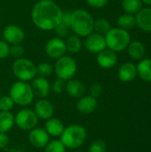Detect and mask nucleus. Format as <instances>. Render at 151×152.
<instances>
[{
    "label": "nucleus",
    "mask_w": 151,
    "mask_h": 152,
    "mask_svg": "<svg viewBox=\"0 0 151 152\" xmlns=\"http://www.w3.org/2000/svg\"><path fill=\"white\" fill-rule=\"evenodd\" d=\"M62 10L52 0H40L35 4L31 12L33 23L44 31L54 30L61 22Z\"/></svg>",
    "instance_id": "1"
},
{
    "label": "nucleus",
    "mask_w": 151,
    "mask_h": 152,
    "mask_svg": "<svg viewBox=\"0 0 151 152\" xmlns=\"http://www.w3.org/2000/svg\"><path fill=\"white\" fill-rule=\"evenodd\" d=\"M94 20L85 10L78 9L71 14L70 28L78 37H87L93 31Z\"/></svg>",
    "instance_id": "2"
},
{
    "label": "nucleus",
    "mask_w": 151,
    "mask_h": 152,
    "mask_svg": "<svg viewBox=\"0 0 151 152\" xmlns=\"http://www.w3.org/2000/svg\"><path fill=\"white\" fill-rule=\"evenodd\" d=\"M60 137L61 142L66 149L77 150L85 143L87 137V132L84 126L73 124L65 127Z\"/></svg>",
    "instance_id": "3"
},
{
    "label": "nucleus",
    "mask_w": 151,
    "mask_h": 152,
    "mask_svg": "<svg viewBox=\"0 0 151 152\" xmlns=\"http://www.w3.org/2000/svg\"><path fill=\"white\" fill-rule=\"evenodd\" d=\"M9 96L12 99L14 104L25 107L33 102L35 95L30 85L27 82L19 80L11 86Z\"/></svg>",
    "instance_id": "4"
},
{
    "label": "nucleus",
    "mask_w": 151,
    "mask_h": 152,
    "mask_svg": "<svg viewBox=\"0 0 151 152\" xmlns=\"http://www.w3.org/2000/svg\"><path fill=\"white\" fill-rule=\"evenodd\" d=\"M104 37L107 47L116 53L121 52L127 48L129 43L131 42L129 32L120 28H110Z\"/></svg>",
    "instance_id": "5"
},
{
    "label": "nucleus",
    "mask_w": 151,
    "mask_h": 152,
    "mask_svg": "<svg viewBox=\"0 0 151 152\" xmlns=\"http://www.w3.org/2000/svg\"><path fill=\"white\" fill-rule=\"evenodd\" d=\"M12 73L20 81L33 80L36 76V66L28 59L19 58L12 63Z\"/></svg>",
    "instance_id": "6"
},
{
    "label": "nucleus",
    "mask_w": 151,
    "mask_h": 152,
    "mask_svg": "<svg viewBox=\"0 0 151 152\" xmlns=\"http://www.w3.org/2000/svg\"><path fill=\"white\" fill-rule=\"evenodd\" d=\"M53 69L58 78L64 81H69L76 75L77 66L76 61L72 57L63 55L57 59Z\"/></svg>",
    "instance_id": "7"
},
{
    "label": "nucleus",
    "mask_w": 151,
    "mask_h": 152,
    "mask_svg": "<svg viewBox=\"0 0 151 152\" xmlns=\"http://www.w3.org/2000/svg\"><path fill=\"white\" fill-rule=\"evenodd\" d=\"M16 126L24 131H30L35 128L38 123V118L35 111L29 109H22L17 112L14 117Z\"/></svg>",
    "instance_id": "8"
},
{
    "label": "nucleus",
    "mask_w": 151,
    "mask_h": 152,
    "mask_svg": "<svg viewBox=\"0 0 151 152\" xmlns=\"http://www.w3.org/2000/svg\"><path fill=\"white\" fill-rule=\"evenodd\" d=\"M66 52L65 41L61 37H53L45 45V53L52 59H58L65 55Z\"/></svg>",
    "instance_id": "9"
},
{
    "label": "nucleus",
    "mask_w": 151,
    "mask_h": 152,
    "mask_svg": "<svg viewBox=\"0 0 151 152\" xmlns=\"http://www.w3.org/2000/svg\"><path fill=\"white\" fill-rule=\"evenodd\" d=\"M29 143L36 149H44L50 142V135L44 128L35 127L28 134Z\"/></svg>",
    "instance_id": "10"
},
{
    "label": "nucleus",
    "mask_w": 151,
    "mask_h": 152,
    "mask_svg": "<svg viewBox=\"0 0 151 152\" xmlns=\"http://www.w3.org/2000/svg\"><path fill=\"white\" fill-rule=\"evenodd\" d=\"M85 46L87 51L93 53H99L102 50L106 49L105 37L99 33H91L86 37L85 41Z\"/></svg>",
    "instance_id": "11"
},
{
    "label": "nucleus",
    "mask_w": 151,
    "mask_h": 152,
    "mask_svg": "<svg viewBox=\"0 0 151 152\" xmlns=\"http://www.w3.org/2000/svg\"><path fill=\"white\" fill-rule=\"evenodd\" d=\"M4 41L9 45H20L25 37L22 28L17 25H9L3 31Z\"/></svg>",
    "instance_id": "12"
},
{
    "label": "nucleus",
    "mask_w": 151,
    "mask_h": 152,
    "mask_svg": "<svg viewBox=\"0 0 151 152\" xmlns=\"http://www.w3.org/2000/svg\"><path fill=\"white\" fill-rule=\"evenodd\" d=\"M34 111L38 118L42 120H47L53 118L54 113V107L53 103L45 98L40 99L35 104Z\"/></svg>",
    "instance_id": "13"
},
{
    "label": "nucleus",
    "mask_w": 151,
    "mask_h": 152,
    "mask_svg": "<svg viewBox=\"0 0 151 152\" xmlns=\"http://www.w3.org/2000/svg\"><path fill=\"white\" fill-rule=\"evenodd\" d=\"M34 95L40 99L46 98L51 92V85L45 77H35L31 85Z\"/></svg>",
    "instance_id": "14"
},
{
    "label": "nucleus",
    "mask_w": 151,
    "mask_h": 152,
    "mask_svg": "<svg viewBox=\"0 0 151 152\" xmlns=\"http://www.w3.org/2000/svg\"><path fill=\"white\" fill-rule=\"evenodd\" d=\"M97 106H98L97 99L90 95L82 96L78 98V101L77 102L76 104L77 110L81 114H85V115L94 112L95 110L97 109Z\"/></svg>",
    "instance_id": "15"
},
{
    "label": "nucleus",
    "mask_w": 151,
    "mask_h": 152,
    "mask_svg": "<svg viewBox=\"0 0 151 152\" xmlns=\"http://www.w3.org/2000/svg\"><path fill=\"white\" fill-rule=\"evenodd\" d=\"M97 62L103 69L113 68L117 62V53L110 49H104L98 53Z\"/></svg>",
    "instance_id": "16"
},
{
    "label": "nucleus",
    "mask_w": 151,
    "mask_h": 152,
    "mask_svg": "<svg viewBox=\"0 0 151 152\" xmlns=\"http://www.w3.org/2000/svg\"><path fill=\"white\" fill-rule=\"evenodd\" d=\"M136 25L143 31L151 32V8H142L135 15Z\"/></svg>",
    "instance_id": "17"
},
{
    "label": "nucleus",
    "mask_w": 151,
    "mask_h": 152,
    "mask_svg": "<svg viewBox=\"0 0 151 152\" xmlns=\"http://www.w3.org/2000/svg\"><path fill=\"white\" fill-rule=\"evenodd\" d=\"M117 75L122 82H131L137 76V68L132 62H125L120 66Z\"/></svg>",
    "instance_id": "18"
},
{
    "label": "nucleus",
    "mask_w": 151,
    "mask_h": 152,
    "mask_svg": "<svg viewBox=\"0 0 151 152\" xmlns=\"http://www.w3.org/2000/svg\"><path fill=\"white\" fill-rule=\"evenodd\" d=\"M64 128H65V126L63 122L57 118H51L47 119L44 125L45 131L48 133L50 136H53V137L61 136Z\"/></svg>",
    "instance_id": "19"
},
{
    "label": "nucleus",
    "mask_w": 151,
    "mask_h": 152,
    "mask_svg": "<svg viewBox=\"0 0 151 152\" xmlns=\"http://www.w3.org/2000/svg\"><path fill=\"white\" fill-rule=\"evenodd\" d=\"M67 94L73 98H80L84 96L85 93V85L77 79H70L68 81L65 86Z\"/></svg>",
    "instance_id": "20"
},
{
    "label": "nucleus",
    "mask_w": 151,
    "mask_h": 152,
    "mask_svg": "<svg viewBox=\"0 0 151 152\" xmlns=\"http://www.w3.org/2000/svg\"><path fill=\"white\" fill-rule=\"evenodd\" d=\"M129 56L133 60H142L145 55V46L141 41L130 42L127 46Z\"/></svg>",
    "instance_id": "21"
},
{
    "label": "nucleus",
    "mask_w": 151,
    "mask_h": 152,
    "mask_svg": "<svg viewBox=\"0 0 151 152\" xmlns=\"http://www.w3.org/2000/svg\"><path fill=\"white\" fill-rule=\"evenodd\" d=\"M136 68L137 74L142 80L146 82H151V59L142 60Z\"/></svg>",
    "instance_id": "22"
},
{
    "label": "nucleus",
    "mask_w": 151,
    "mask_h": 152,
    "mask_svg": "<svg viewBox=\"0 0 151 152\" xmlns=\"http://www.w3.org/2000/svg\"><path fill=\"white\" fill-rule=\"evenodd\" d=\"M14 124V116L10 111H0V133H7Z\"/></svg>",
    "instance_id": "23"
},
{
    "label": "nucleus",
    "mask_w": 151,
    "mask_h": 152,
    "mask_svg": "<svg viewBox=\"0 0 151 152\" xmlns=\"http://www.w3.org/2000/svg\"><path fill=\"white\" fill-rule=\"evenodd\" d=\"M117 24L120 28H123L126 31L133 29L136 26V19L133 14L125 13L117 19Z\"/></svg>",
    "instance_id": "24"
},
{
    "label": "nucleus",
    "mask_w": 151,
    "mask_h": 152,
    "mask_svg": "<svg viewBox=\"0 0 151 152\" xmlns=\"http://www.w3.org/2000/svg\"><path fill=\"white\" fill-rule=\"evenodd\" d=\"M65 44H66L67 51H69L71 53H78L82 47V41L79 38V37L77 36L76 34L69 35L65 41Z\"/></svg>",
    "instance_id": "25"
},
{
    "label": "nucleus",
    "mask_w": 151,
    "mask_h": 152,
    "mask_svg": "<svg viewBox=\"0 0 151 152\" xmlns=\"http://www.w3.org/2000/svg\"><path fill=\"white\" fill-rule=\"evenodd\" d=\"M142 0H122V7L126 13L136 14L142 8Z\"/></svg>",
    "instance_id": "26"
},
{
    "label": "nucleus",
    "mask_w": 151,
    "mask_h": 152,
    "mask_svg": "<svg viewBox=\"0 0 151 152\" xmlns=\"http://www.w3.org/2000/svg\"><path fill=\"white\" fill-rule=\"evenodd\" d=\"M110 28H111L110 23L109 22L108 20H106L104 18H100L96 20H94L93 29L96 31V33L105 36L109 31Z\"/></svg>",
    "instance_id": "27"
},
{
    "label": "nucleus",
    "mask_w": 151,
    "mask_h": 152,
    "mask_svg": "<svg viewBox=\"0 0 151 152\" xmlns=\"http://www.w3.org/2000/svg\"><path fill=\"white\" fill-rule=\"evenodd\" d=\"M44 152H66V148L61 140H52L44 148Z\"/></svg>",
    "instance_id": "28"
},
{
    "label": "nucleus",
    "mask_w": 151,
    "mask_h": 152,
    "mask_svg": "<svg viewBox=\"0 0 151 152\" xmlns=\"http://www.w3.org/2000/svg\"><path fill=\"white\" fill-rule=\"evenodd\" d=\"M53 71V67L48 62H42L36 66V74L42 77H47L52 75Z\"/></svg>",
    "instance_id": "29"
},
{
    "label": "nucleus",
    "mask_w": 151,
    "mask_h": 152,
    "mask_svg": "<svg viewBox=\"0 0 151 152\" xmlns=\"http://www.w3.org/2000/svg\"><path fill=\"white\" fill-rule=\"evenodd\" d=\"M14 102L10 96L5 95L0 97V111H10L12 110Z\"/></svg>",
    "instance_id": "30"
},
{
    "label": "nucleus",
    "mask_w": 151,
    "mask_h": 152,
    "mask_svg": "<svg viewBox=\"0 0 151 152\" xmlns=\"http://www.w3.org/2000/svg\"><path fill=\"white\" fill-rule=\"evenodd\" d=\"M107 145L102 140H96L89 146L88 152H106Z\"/></svg>",
    "instance_id": "31"
},
{
    "label": "nucleus",
    "mask_w": 151,
    "mask_h": 152,
    "mask_svg": "<svg viewBox=\"0 0 151 152\" xmlns=\"http://www.w3.org/2000/svg\"><path fill=\"white\" fill-rule=\"evenodd\" d=\"M65 86H66L65 81L61 78H57L53 82L51 86V90L54 94H61L65 90Z\"/></svg>",
    "instance_id": "32"
},
{
    "label": "nucleus",
    "mask_w": 151,
    "mask_h": 152,
    "mask_svg": "<svg viewBox=\"0 0 151 152\" xmlns=\"http://www.w3.org/2000/svg\"><path fill=\"white\" fill-rule=\"evenodd\" d=\"M23 53H24V48L21 45H12L10 47L9 54L12 55L15 59L21 58Z\"/></svg>",
    "instance_id": "33"
},
{
    "label": "nucleus",
    "mask_w": 151,
    "mask_h": 152,
    "mask_svg": "<svg viewBox=\"0 0 151 152\" xmlns=\"http://www.w3.org/2000/svg\"><path fill=\"white\" fill-rule=\"evenodd\" d=\"M102 93V87L99 83H94L90 86L89 89V95L94 98H98L99 96H101Z\"/></svg>",
    "instance_id": "34"
},
{
    "label": "nucleus",
    "mask_w": 151,
    "mask_h": 152,
    "mask_svg": "<svg viewBox=\"0 0 151 152\" xmlns=\"http://www.w3.org/2000/svg\"><path fill=\"white\" fill-rule=\"evenodd\" d=\"M69 28H69V27L63 25L62 23H60V24L54 28V31H55V33L61 38V37H68V36H69Z\"/></svg>",
    "instance_id": "35"
},
{
    "label": "nucleus",
    "mask_w": 151,
    "mask_h": 152,
    "mask_svg": "<svg viewBox=\"0 0 151 152\" xmlns=\"http://www.w3.org/2000/svg\"><path fill=\"white\" fill-rule=\"evenodd\" d=\"M9 45L5 41L0 40V60L5 59L9 55Z\"/></svg>",
    "instance_id": "36"
},
{
    "label": "nucleus",
    "mask_w": 151,
    "mask_h": 152,
    "mask_svg": "<svg viewBox=\"0 0 151 152\" xmlns=\"http://www.w3.org/2000/svg\"><path fill=\"white\" fill-rule=\"evenodd\" d=\"M108 1L109 0H86L87 4L90 6H92L93 8H96V9L104 7L107 4Z\"/></svg>",
    "instance_id": "37"
},
{
    "label": "nucleus",
    "mask_w": 151,
    "mask_h": 152,
    "mask_svg": "<svg viewBox=\"0 0 151 152\" xmlns=\"http://www.w3.org/2000/svg\"><path fill=\"white\" fill-rule=\"evenodd\" d=\"M71 14L72 12H69V11H65L62 12V17H61V22L63 25L70 28V23H71Z\"/></svg>",
    "instance_id": "38"
},
{
    "label": "nucleus",
    "mask_w": 151,
    "mask_h": 152,
    "mask_svg": "<svg viewBox=\"0 0 151 152\" xmlns=\"http://www.w3.org/2000/svg\"><path fill=\"white\" fill-rule=\"evenodd\" d=\"M9 144V136L6 133H0V150H4Z\"/></svg>",
    "instance_id": "39"
},
{
    "label": "nucleus",
    "mask_w": 151,
    "mask_h": 152,
    "mask_svg": "<svg viewBox=\"0 0 151 152\" xmlns=\"http://www.w3.org/2000/svg\"><path fill=\"white\" fill-rule=\"evenodd\" d=\"M142 3H144L145 4L151 6V0H142Z\"/></svg>",
    "instance_id": "40"
},
{
    "label": "nucleus",
    "mask_w": 151,
    "mask_h": 152,
    "mask_svg": "<svg viewBox=\"0 0 151 152\" xmlns=\"http://www.w3.org/2000/svg\"><path fill=\"white\" fill-rule=\"evenodd\" d=\"M0 97H1V92H0Z\"/></svg>",
    "instance_id": "41"
},
{
    "label": "nucleus",
    "mask_w": 151,
    "mask_h": 152,
    "mask_svg": "<svg viewBox=\"0 0 151 152\" xmlns=\"http://www.w3.org/2000/svg\"><path fill=\"white\" fill-rule=\"evenodd\" d=\"M77 152H84V151H77Z\"/></svg>",
    "instance_id": "42"
},
{
    "label": "nucleus",
    "mask_w": 151,
    "mask_h": 152,
    "mask_svg": "<svg viewBox=\"0 0 151 152\" xmlns=\"http://www.w3.org/2000/svg\"><path fill=\"white\" fill-rule=\"evenodd\" d=\"M52 1H53V0H52Z\"/></svg>",
    "instance_id": "43"
}]
</instances>
